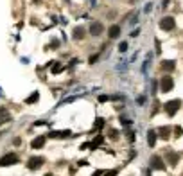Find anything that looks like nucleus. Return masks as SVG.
Instances as JSON below:
<instances>
[{
    "mask_svg": "<svg viewBox=\"0 0 183 176\" xmlns=\"http://www.w3.org/2000/svg\"><path fill=\"white\" fill-rule=\"evenodd\" d=\"M178 108H180V101H174L172 104L169 103L167 106H165V110H167V113H169V115H174V111L178 110Z\"/></svg>",
    "mask_w": 183,
    "mask_h": 176,
    "instance_id": "f03ea898",
    "label": "nucleus"
},
{
    "mask_svg": "<svg viewBox=\"0 0 183 176\" xmlns=\"http://www.w3.org/2000/svg\"><path fill=\"white\" fill-rule=\"evenodd\" d=\"M149 63H151V54L146 58L144 65H142V74H144V76H147V72H149V70H147V68H149Z\"/></svg>",
    "mask_w": 183,
    "mask_h": 176,
    "instance_id": "20e7f679",
    "label": "nucleus"
},
{
    "mask_svg": "<svg viewBox=\"0 0 183 176\" xmlns=\"http://www.w3.org/2000/svg\"><path fill=\"white\" fill-rule=\"evenodd\" d=\"M92 27H94V29H92V34H94V36L101 34V31H103V25H101V23H94Z\"/></svg>",
    "mask_w": 183,
    "mask_h": 176,
    "instance_id": "39448f33",
    "label": "nucleus"
},
{
    "mask_svg": "<svg viewBox=\"0 0 183 176\" xmlns=\"http://www.w3.org/2000/svg\"><path fill=\"white\" fill-rule=\"evenodd\" d=\"M118 32H120V29H118L117 25H113V27L110 29V36H111V38H115V36H118Z\"/></svg>",
    "mask_w": 183,
    "mask_h": 176,
    "instance_id": "423d86ee",
    "label": "nucleus"
},
{
    "mask_svg": "<svg viewBox=\"0 0 183 176\" xmlns=\"http://www.w3.org/2000/svg\"><path fill=\"white\" fill-rule=\"evenodd\" d=\"M147 140H149V146L153 147L154 140H156V133H154V130H149V133H147Z\"/></svg>",
    "mask_w": 183,
    "mask_h": 176,
    "instance_id": "7ed1b4c3",
    "label": "nucleus"
},
{
    "mask_svg": "<svg viewBox=\"0 0 183 176\" xmlns=\"http://www.w3.org/2000/svg\"><path fill=\"white\" fill-rule=\"evenodd\" d=\"M153 167L163 169V164H161V160H160V158H153Z\"/></svg>",
    "mask_w": 183,
    "mask_h": 176,
    "instance_id": "0eeeda50",
    "label": "nucleus"
},
{
    "mask_svg": "<svg viewBox=\"0 0 183 176\" xmlns=\"http://www.w3.org/2000/svg\"><path fill=\"white\" fill-rule=\"evenodd\" d=\"M126 49H128V43H120V47H118V51H120V52H124Z\"/></svg>",
    "mask_w": 183,
    "mask_h": 176,
    "instance_id": "6e6552de",
    "label": "nucleus"
},
{
    "mask_svg": "<svg viewBox=\"0 0 183 176\" xmlns=\"http://www.w3.org/2000/svg\"><path fill=\"white\" fill-rule=\"evenodd\" d=\"M138 104H146V95H140L138 97Z\"/></svg>",
    "mask_w": 183,
    "mask_h": 176,
    "instance_id": "1a4fd4ad",
    "label": "nucleus"
},
{
    "mask_svg": "<svg viewBox=\"0 0 183 176\" xmlns=\"http://www.w3.org/2000/svg\"><path fill=\"white\" fill-rule=\"evenodd\" d=\"M160 27H161V29H165V31H167V29H172V27H174V20L167 16V18H163V20L160 22Z\"/></svg>",
    "mask_w": 183,
    "mask_h": 176,
    "instance_id": "f257e3e1",
    "label": "nucleus"
}]
</instances>
